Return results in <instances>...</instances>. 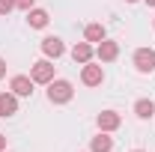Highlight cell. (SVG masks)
<instances>
[{"instance_id": "44dd1931", "label": "cell", "mask_w": 155, "mask_h": 152, "mask_svg": "<svg viewBox=\"0 0 155 152\" xmlns=\"http://www.w3.org/2000/svg\"><path fill=\"white\" fill-rule=\"evenodd\" d=\"M134 152H143V149H134Z\"/></svg>"}, {"instance_id": "9c48e42d", "label": "cell", "mask_w": 155, "mask_h": 152, "mask_svg": "<svg viewBox=\"0 0 155 152\" xmlns=\"http://www.w3.org/2000/svg\"><path fill=\"white\" fill-rule=\"evenodd\" d=\"M18 114V95L15 93H0V116Z\"/></svg>"}, {"instance_id": "2e32d148", "label": "cell", "mask_w": 155, "mask_h": 152, "mask_svg": "<svg viewBox=\"0 0 155 152\" xmlns=\"http://www.w3.org/2000/svg\"><path fill=\"white\" fill-rule=\"evenodd\" d=\"M15 6H18V9H24V12H27V9H33V0H15Z\"/></svg>"}, {"instance_id": "d6986e66", "label": "cell", "mask_w": 155, "mask_h": 152, "mask_svg": "<svg viewBox=\"0 0 155 152\" xmlns=\"http://www.w3.org/2000/svg\"><path fill=\"white\" fill-rule=\"evenodd\" d=\"M146 3H149V6H155V0H146Z\"/></svg>"}, {"instance_id": "7a4b0ae2", "label": "cell", "mask_w": 155, "mask_h": 152, "mask_svg": "<svg viewBox=\"0 0 155 152\" xmlns=\"http://www.w3.org/2000/svg\"><path fill=\"white\" fill-rule=\"evenodd\" d=\"M30 78H33V84H51L54 81V66H51V60H39L30 66Z\"/></svg>"}, {"instance_id": "6da1fadb", "label": "cell", "mask_w": 155, "mask_h": 152, "mask_svg": "<svg viewBox=\"0 0 155 152\" xmlns=\"http://www.w3.org/2000/svg\"><path fill=\"white\" fill-rule=\"evenodd\" d=\"M72 95H75V90L69 81H51L48 84V101L51 104H66V101H72Z\"/></svg>"}, {"instance_id": "277c9868", "label": "cell", "mask_w": 155, "mask_h": 152, "mask_svg": "<svg viewBox=\"0 0 155 152\" xmlns=\"http://www.w3.org/2000/svg\"><path fill=\"white\" fill-rule=\"evenodd\" d=\"M81 81H84L87 87H98V84L104 81V69H101V66H93V63H84V69H81Z\"/></svg>"}, {"instance_id": "8fae6325", "label": "cell", "mask_w": 155, "mask_h": 152, "mask_svg": "<svg viewBox=\"0 0 155 152\" xmlns=\"http://www.w3.org/2000/svg\"><path fill=\"white\" fill-rule=\"evenodd\" d=\"M27 24L36 27V30L48 27V12H45V9H27Z\"/></svg>"}, {"instance_id": "7c38bea8", "label": "cell", "mask_w": 155, "mask_h": 152, "mask_svg": "<svg viewBox=\"0 0 155 152\" xmlns=\"http://www.w3.org/2000/svg\"><path fill=\"white\" fill-rule=\"evenodd\" d=\"M90 149H93V152H110V149H114V140L107 137V131H101L98 137H93Z\"/></svg>"}, {"instance_id": "30bf717a", "label": "cell", "mask_w": 155, "mask_h": 152, "mask_svg": "<svg viewBox=\"0 0 155 152\" xmlns=\"http://www.w3.org/2000/svg\"><path fill=\"white\" fill-rule=\"evenodd\" d=\"M93 54H96V51H93V45H90V42H78L75 48H72V60L81 63V66H84V63H90Z\"/></svg>"}, {"instance_id": "ffe728a7", "label": "cell", "mask_w": 155, "mask_h": 152, "mask_svg": "<svg viewBox=\"0 0 155 152\" xmlns=\"http://www.w3.org/2000/svg\"><path fill=\"white\" fill-rule=\"evenodd\" d=\"M125 3H137V0H125Z\"/></svg>"}, {"instance_id": "8992f818", "label": "cell", "mask_w": 155, "mask_h": 152, "mask_svg": "<svg viewBox=\"0 0 155 152\" xmlns=\"http://www.w3.org/2000/svg\"><path fill=\"white\" fill-rule=\"evenodd\" d=\"M42 54L45 57H63L66 54V45H63V39H57V36H45L42 39Z\"/></svg>"}, {"instance_id": "4fadbf2b", "label": "cell", "mask_w": 155, "mask_h": 152, "mask_svg": "<svg viewBox=\"0 0 155 152\" xmlns=\"http://www.w3.org/2000/svg\"><path fill=\"white\" fill-rule=\"evenodd\" d=\"M134 114L140 116V119H149V116L155 114V104H152V98H140V101H134Z\"/></svg>"}, {"instance_id": "5bb4252c", "label": "cell", "mask_w": 155, "mask_h": 152, "mask_svg": "<svg viewBox=\"0 0 155 152\" xmlns=\"http://www.w3.org/2000/svg\"><path fill=\"white\" fill-rule=\"evenodd\" d=\"M84 39H87L90 45H93V42H101V39H104V27H101V24H87Z\"/></svg>"}, {"instance_id": "9a60e30c", "label": "cell", "mask_w": 155, "mask_h": 152, "mask_svg": "<svg viewBox=\"0 0 155 152\" xmlns=\"http://www.w3.org/2000/svg\"><path fill=\"white\" fill-rule=\"evenodd\" d=\"M15 9V0H0V15H9Z\"/></svg>"}, {"instance_id": "5b68a950", "label": "cell", "mask_w": 155, "mask_h": 152, "mask_svg": "<svg viewBox=\"0 0 155 152\" xmlns=\"http://www.w3.org/2000/svg\"><path fill=\"white\" fill-rule=\"evenodd\" d=\"M96 122H98V131H116L122 125V116L116 114V111H101Z\"/></svg>"}, {"instance_id": "ac0fdd59", "label": "cell", "mask_w": 155, "mask_h": 152, "mask_svg": "<svg viewBox=\"0 0 155 152\" xmlns=\"http://www.w3.org/2000/svg\"><path fill=\"white\" fill-rule=\"evenodd\" d=\"M6 149V137H3V134H0V152Z\"/></svg>"}, {"instance_id": "52a82bcc", "label": "cell", "mask_w": 155, "mask_h": 152, "mask_svg": "<svg viewBox=\"0 0 155 152\" xmlns=\"http://www.w3.org/2000/svg\"><path fill=\"white\" fill-rule=\"evenodd\" d=\"M96 57L101 60V63H110V60L119 57V45H116V42H107V39H101L98 48H96Z\"/></svg>"}, {"instance_id": "3957f363", "label": "cell", "mask_w": 155, "mask_h": 152, "mask_svg": "<svg viewBox=\"0 0 155 152\" xmlns=\"http://www.w3.org/2000/svg\"><path fill=\"white\" fill-rule=\"evenodd\" d=\"M134 69L140 75H149L155 69V51L152 48H137L134 51Z\"/></svg>"}, {"instance_id": "ba28073f", "label": "cell", "mask_w": 155, "mask_h": 152, "mask_svg": "<svg viewBox=\"0 0 155 152\" xmlns=\"http://www.w3.org/2000/svg\"><path fill=\"white\" fill-rule=\"evenodd\" d=\"M9 87H12V93H15V95H33V78H27V75H15Z\"/></svg>"}, {"instance_id": "e0dca14e", "label": "cell", "mask_w": 155, "mask_h": 152, "mask_svg": "<svg viewBox=\"0 0 155 152\" xmlns=\"http://www.w3.org/2000/svg\"><path fill=\"white\" fill-rule=\"evenodd\" d=\"M3 75H6V60L0 57V78H3Z\"/></svg>"}]
</instances>
